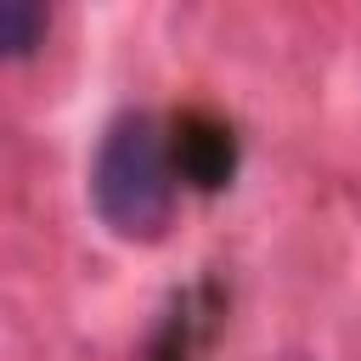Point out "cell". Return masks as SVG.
<instances>
[{
	"label": "cell",
	"mask_w": 361,
	"mask_h": 361,
	"mask_svg": "<svg viewBox=\"0 0 361 361\" xmlns=\"http://www.w3.org/2000/svg\"><path fill=\"white\" fill-rule=\"evenodd\" d=\"M175 141L169 130L135 107L118 113L102 141H96V164H90V203L102 214V226L124 243H158L169 214H175Z\"/></svg>",
	"instance_id": "obj_1"
},
{
	"label": "cell",
	"mask_w": 361,
	"mask_h": 361,
	"mask_svg": "<svg viewBox=\"0 0 361 361\" xmlns=\"http://www.w3.org/2000/svg\"><path fill=\"white\" fill-rule=\"evenodd\" d=\"M169 141H175V169H180V180H192L197 192H214V186L231 180L237 147H231V130H226L220 118L186 113V118L169 130Z\"/></svg>",
	"instance_id": "obj_2"
},
{
	"label": "cell",
	"mask_w": 361,
	"mask_h": 361,
	"mask_svg": "<svg viewBox=\"0 0 361 361\" xmlns=\"http://www.w3.org/2000/svg\"><path fill=\"white\" fill-rule=\"evenodd\" d=\"M45 6L34 0H0V51L6 56H28L39 39H45Z\"/></svg>",
	"instance_id": "obj_3"
}]
</instances>
